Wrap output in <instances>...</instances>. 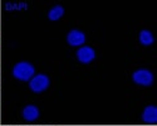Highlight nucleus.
Segmentation results:
<instances>
[{"label": "nucleus", "mask_w": 157, "mask_h": 126, "mask_svg": "<svg viewBox=\"0 0 157 126\" xmlns=\"http://www.w3.org/2000/svg\"><path fill=\"white\" fill-rule=\"evenodd\" d=\"M67 43L71 47H79L86 43V34L79 29H72L67 34Z\"/></svg>", "instance_id": "obj_5"}, {"label": "nucleus", "mask_w": 157, "mask_h": 126, "mask_svg": "<svg viewBox=\"0 0 157 126\" xmlns=\"http://www.w3.org/2000/svg\"><path fill=\"white\" fill-rule=\"evenodd\" d=\"M142 120L146 124H156L157 122V108L156 106H147L142 112Z\"/></svg>", "instance_id": "obj_7"}, {"label": "nucleus", "mask_w": 157, "mask_h": 126, "mask_svg": "<svg viewBox=\"0 0 157 126\" xmlns=\"http://www.w3.org/2000/svg\"><path fill=\"white\" fill-rule=\"evenodd\" d=\"M132 81L140 86L150 87L153 83V74L148 69H137L132 74Z\"/></svg>", "instance_id": "obj_3"}, {"label": "nucleus", "mask_w": 157, "mask_h": 126, "mask_svg": "<svg viewBox=\"0 0 157 126\" xmlns=\"http://www.w3.org/2000/svg\"><path fill=\"white\" fill-rule=\"evenodd\" d=\"M23 119L28 122H33L39 117V108L35 105H27L21 111Z\"/></svg>", "instance_id": "obj_6"}, {"label": "nucleus", "mask_w": 157, "mask_h": 126, "mask_svg": "<svg viewBox=\"0 0 157 126\" xmlns=\"http://www.w3.org/2000/svg\"><path fill=\"white\" fill-rule=\"evenodd\" d=\"M138 41H140V43H141L142 45L148 47V45H151V44L155 42V38H153V34H152L150 30L143 29V30H141L140 34H138Z\"/></svg>", "instance_id": "obj_8"}, {"label": "nucleus", "mask_w": 157, "mask_h": 126, "mask_svg": "<svg viewBox=\"0 0 157 126\" xmlns=\"http://www.w3.org/2000/svg\"><path fill=\"white\" fill-rule=\"evenodd\" d=\"M77 59L81 63H83V65H88V63H90L92 61H94L96 58V52L94 49L92 47H88V45H82L79 49L77 50Z\"/></svg>", "instance_id": "obj_4"}, {"label": "nucleus", "mask_w": 157, "mask_h": 126, "mask_svg": "<svg viewBox=\"0 0 157 126\" xmlns=\"http://www.w3.org/2000/svg\"><path fill=\"white\" fill-rule=\"evenodd\" d=\"M11 74H13V77L19 81L27 82V81H30L35 76V68L30 62L21 61V62H18L17 65L13 67Z\"/></svg>", "instance_id": "obj_1"}, {"label": "nucleus", "mask_w": 157, "mask_h": 126, "mask_svg": "<svg viewBox=\"0 0 157 126\" xmlns=\"http://www.w3.org/2000/svg\"><path fill=\"white\" fill-rule=\"evenodd\" d=\"M64 15V8L62 5H54L48 11V18L52 22H57Z\"/></svg>", "instance_id": "obj_9"}, {"label": "nucleus", "mask_w": 157, "mask_h": 126, "mask_svg": "<svg viewBox=\"0 0 157 126\" xmlns=\"http://www.w3.org/2000/svg\"><path fill=\"white\" fill-rule=\"evenodd\" d=\"M49 85H50V80L44 73L35 74L34 77L29 81V88H30V91H33L34 93L44 92L45 90H48Z\"/></svg>", "instance_id": "obj_2"}]
</instances>
